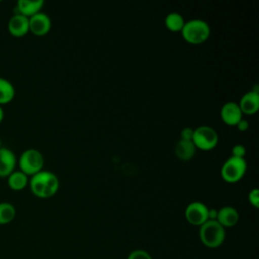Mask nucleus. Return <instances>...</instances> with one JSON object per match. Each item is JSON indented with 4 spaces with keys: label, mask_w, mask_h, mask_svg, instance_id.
Returning a JSON list of instances; mask_svg holds the SVG:
<instances>
[{
    "label": "nucleus",
    "mask_w": 259,
    "mask_h": 259,
    "mask_svg": "<svg viewBox=\"0 0 259 259\" xmlns=\"http://www.w3.org/2000/svg\"><path fill=\"white\" fill-rule=\"evenodd\" d=\"M191 141L196 149L209 151L217 147L219 143V135L211 126L200 125L193 131Z\"/></svg>",
    "instance_id": "nucleus-6"
},
{
    "label": "nucleus",
    "mask_w": 259,
    "mask_h": 259,
    "mask_svg": "<svg viewBox=\"0 0 259 259\" xmlns=\"http://www.w3.org/2000/svg\"><path fill=\"white\" fill-rule=\"evenodd\" d=\"M15 96V88L13 84L5 78L0 77V105L9 103Z\"/></svg>",
    "instance_id": "nucleus-17"
},
{
    "label": "nucleus",
    "mask_w": 259,
    "mask_h": 259,
    "mask_svg": "<svg viewBox=\"0 0 259 259\" xmlns=\"http://www.w3.org/2000/svg\"><path fill=\"white\" fill-rule=\"evenodd\" d=\"M246 170L247 163L245 158L231 156L224 162L221 168V175L226 182L236 183L244 177Z\"/></svg>",
    "instance_id": "nucleus-5"
},
{
    "label": "nucleus",
    "mask_w": 259,
    "mask_h": 259,
    "mask_svg": "<svg viewBox=\"0 0 259 259\" xmlns=\"http://www.w3.org/2000/svg\"><path fill=\"white\" fill-rule=\"evenodd\" d=\"M243 114H254L259 109V93L257 90H252L245 93L238 103Z\"/></svg>",
    "instance_id": "nucleus-12"
},
{
    "label": "nucleus",
    "mask_w": 259,
    "mask_h": 259,
    "mask_svg": "<svg viewBox=\"0 0 259 259\" xmlns=\"http://www.w3.org/2000/svg\"><path fill=\"white\" fill-rule=\"evenodd\" d=\"M17 163L15 154L8 148H0V178H7L14 170Z\"/></svg>",
    "instance_id": "nucleus-10"
},
{
    "label": "nucleus",
    "mask_w": 259,
    "mask_h": 259,
    "mask_svg": "<svg viewBox=\"0 0 259 259\" xmlns=\"http://www.w3.org/2000/svg\"><path fill=\"white\" fill-rule=\"evenodd\" d=\"M218 215V209L215 208H208V220L215 221Z\"/></svg>",
    "instance_id": "nucleus-25"
},
{
    "label": "nucleus",
    "mask_w": 259,
    "mask_h": 259,
    "mask_svg": "<svg viewBox=\"0 0 259 259\" xmlns=\"http://www.w3.org/2000/svg\"><path fill=\"white\" fill-rule=\"evenodd\" d=\"M184 215L190 225L200 227L208 220V207L201 201H192L187 204Z\"/></svg>",
    "instance_id": "nucleus-7"
},
{
    "label": "nucleus",
    "mask_w": 259,
    "mask_h": 259,
    "mask_svg": "<svg viewBox=\"0 0 259 259\" xmlns=\"http://www.w3.org/2000/svg\"><path fill=\"white\" fill-rule=\"evenodd\" d=\"M45 2L44 0H18L15 7V13L30 17L40 12Z\"/></svg>",
    "instance_id": "nucleus-14"
},
{
    "label": "nucleus",
    "mask_w": 259,
    "mask_h": 259,
    "mask_svg": "<svg viewBox=\"0 0 259 259\" xmlns=\"http://www.w3.org/2000/svg\"><path fill=\"white\" fill-rule=\"evenodd\" d=\"M3 146H2V141H1V139H0V148H2Z\"/></svg>",
    "instance_id": "nucleus-27"
},
{
    "label": "nucleus",
    "mask_w": 259,
    "mask_h": 259,
    "mask_svg": "<svg viewBox=\"0 0 259 259\" xmlns=\"http://www.w3.org/2000/svg\"><path fill=\"white\" fill-rule=\"evenodd\" d=\"M19 170L28 177L42 170L45 159L42 154L36 149H26L23 151L17 161Z\"/></svg>",
    "instance_id": "nucleus-4"
},
{
    "label": "nucleus",
    "mask_w": 259,
    "mask_h": 259,
    "mask_svg": "<svg viewBox=\"0 0 259 259\" xmlns=\"http://www.w3.org/2000/svg\"><path fill=\"white\" fill-rule=\"evenodd\" d=\"M193 128L191 127H184L182 128L181 133H180V137L181 140H185V141H191L192 140V136H193Z\"/></svg>",
    "instance_id": "nucleus-23"
},
{
    "label": "nucleus",
    "mask_w": 259,
    "mask_h": 259,
    "mask_svg": "<svg viewBox=\"0 0 259 259\" xmlns=\"http://www.w3.org/2000/svg\"><path fill=\"white\" fill-rule=\"evenodd\" d=\"M16 215L15 206L7 201L0 202V225L10 224Z\"/></svg>",
    "instance_id": "nucleus-19"
},
{
    "label": "nucleus",
    "mask_w": 259,
    "mask_h": 259,
    "mask_svg": "<svg viewBox=\"0 0 259 259\" xmlns=\"http://www.w3.org/2000/svg\"><path fill=\"white\" fill-rule=\"evenodd\" d=\"M29 177L20 170H14L7 177V185L14 191H20L28 185Z\"/></svg>",
    "instance_id": "nucleus-16"
},
{
    "label": "nucleus",
    "mask_w": 259,
    "mask_h": 259,
    "mask_svg": "<svg viewBox=\"0 0 259 259\" xmlns=\"http://www.w3.org/2000/svg\"><path fill=\"white\" fill-rule=\"evenodd\" d=\"M185 20L183 16L178 12H171L165 17V25L171 31H181Z\"/></svg>",
    "instance_id": "nucleus-18"
},
{
    "label": "nucleus",
    "mask_w": 259,
    "mask_h": 259,
    "mask_svg": "<svg viewBox=\"0 0 259 259\" xmlns=\"http://www.w3.org/2000/svg\"><path fill=\"white\" fill-rule=\"evenodd\" d=\"M221 117L226 124L236 125L243 118V113L238 103L234 101H229L222 106Z\"/></svg>",
    "instance_id": "nucleus-11"
},
{
    "label": "nucleus",
    "mask_w": 259,
    "mask_h": 259,
    "mask_svg": "<svg viewBox=\"0 0 259 259\" xmlns=\"http://www.w3.org/2000/svg\"><path fill=\"white\" fill-rule=\"evenodd\" d=\"M215 221L225 229L232 228L236 226L239 221V212L235 207L231 205L223 206L218 209V215Z\"/></svg>",
    "instance_id": "nucleus-13"
},
{
    "label": "nucleus",
    "mask_w": 259,
    "mask_h": 259,
    "mask_svg": "<svg viewBox=\"0 0 259 259\" xmlns=\"http://www.w3.org/2000/svg\"><path fill=\"white\" fill-rule=\"evenodd\" d=\"M126 259H153L152 256L143 249H137L132 251Z\"/></svg>",
    "instance_id": "nucleus-20"
},
{
    "label": "nucleus",
    "mask_w": 259,
    "mask_h": 259,
    "mask_svg": "<svg viewBox=\"0 0 259 259\" xmlns=\"http://www.w3.org/2000/svg\"><path fill=\"white\" fill-rule=\"evenodd\" d=\"M29 31L37 36L46 35L50 32L52 21L50 16L45 12H38L28 18Z\"/></svg>",
    "instance_id": "nucleus-8"
},
{
    "label": "nucleus",
    "mask_w": 259,
    "mask_h": 259,
    "mask_svg": "<svg viewBox=\"0 0 259 259\" xmlns=\"http://www.w3.org/2000/svg\"><path fill=\"white\" fill-rule=\"evenodd\" d=\"M7 28L9 33L15 37H21L25 35L29 31L28 17L14 13L8 20Z\"/></svg>",
    "instance_id": "nucleus-9"
},
{
    "label": "nucleus",
    "mask_w": 259,
    "mask_h": 259,
    "mask_svg": "<svg viewBox=\"0 0 259 259\" xmlns=\"http://www.w3.org/2000/svg\"><path fill=\"white\" fill-rule=\"evenodd\" d=\"M181 34L185 41L192 45H199L209 37L210 27L208 23L202 19H190L184 23Z\"/></svg>",
    "instance_id": "nucleus-3"
},
{
    "label": "nucleus",
    "mask_w": 259,
    "mask_h": 259,
    "mask_svg": "<svg viewBox=\"0 0 259 259\" xmlns=\"http://www.w3.org/2000/svg\"><path fill=\"white\" fill-rule=\"evenodd\" d=\"M3 118H4V110H3V108H2V106L0 105V123L2 122V120H3Z\"/></svg>",
    "instance_id": "nucleus-26"
},
{
    "label": "nucleus",
    "mask_w": 259,
    "mask_h": 259,
    "mask_svg": "<svg viewBox=\"0 0 259 259\" xmlns=\"http://www.w3.org/2000/svg\"><path fill=\"white\" fill-rule=\"evenodd\" d=\"M248 200L251 205L255 208L259 207V190L257 188H253L248 193Z\"/></svg>",
    "instance_id": "nucleus-21"
},
{
    "label": "nucleus",
    "mask_w": 259,
    "mask_h": 259,
    "mask_svg": "<svg viewBox=\"0 0 259 259\" xmlns=\"http://www.w3.org/2000/svg\"><path fill=\"white\" fill-rule=\"evenodd\" d=\"M199 240L207 248H219L226 239V231L217 221L207 220L199 227Z\"/></svg>",
    "instance_id": "nucleus-2"
},
{
    "label": "nucleus",
    "mask_w": 259,
    "mask_h": 259,
    "mask_svg": "<svg viewBox=\"0 0 259 259\" xmlns=\"http://www.w3.org/2000/svg\"><path fill=\"white\" fill-rule=\"evenodd\" d=\"M174 151L178 159L182 161H188L194 156L196 148L192 141H185L180 139L176 144Z\"/></svg>",
    "instance_id": "nucleus-15"
},
{
    "label": "nucleus",
    "mask_w": 259,
    "mask_h": 259,
    "mask_svg": "<svg viewBox=\"0 0 259 259\" xmlns=\"http://www.w3.org/2000/svg\"><path fill=\"white\" fill-rule=\"evenodd\" d=\"M28 185L31 192L39 198L54 196L60 187L58 176L48 170H41L29 178Z\"/></svg>",
    "instance_id": "nucleus-1"
},
{
    "label": "nucleus",
    "mask_w": 259,
    "mask_h": 259,
    "mask_svg": "<svg viewBox=\"0 0 259 259\" xmlns=\"http://www.w3.org/2000/svg\"><path fill=\"white\" fill-rule=\"evenodd\" d=\"M246 155V148L241 144L234 145L232 148V156L238 158H244Z\"/></svg>",
    "instance_id": "nucleus-22"
},
{
    "label": "nucleus",
    "mask_w": 259,
    "mask_h": 259,
    "mask_svg": "<svg viewBox=\"0 0 259 259\" xmlns=\"http://www.w3.org/2000/svg\"><path fill=\"white\" fill-rule=\"evenodd\" d=\"M236 126H237V128H238L240 132H246V131L249 128V122H248L246 119L242 118V119L236 124Z\"/></svg>",
    "instance_id": "nucleus-24"
}]
</instances>
